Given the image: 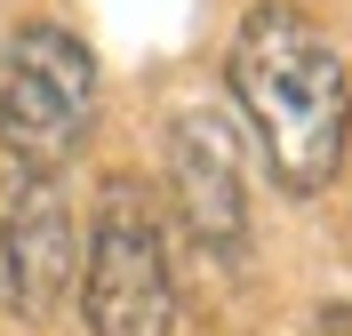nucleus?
I'll return each instance as SVG.
<instances>
[{
  "mask_svg": "<svg viewBox=\"0 0 352 336\" xmlns=\"http://www.w3.org/2000/svg\"><path fill=\"white\" fill-rule=\"evenodd\" d=\"M72 208L48 177H16L0 201V289L24 320L56 313V296L72 289Z\"/></svg>",
  "mask_w": 352,
  "mask_h": 336,
  "instance_id": "obj_5",
  "label": "nucleus"
},
{
  "mask_svg": "<svg viewBox=\"0 0 352 336\" xmlns=\"http://www.w3.org/2000/svg\"><path fill=\"white\" fill-rule=\"evenodd\" d=\"M168 168H176V201L192 240L208 248H241L248 240V184H241V128L224 104H192L168 136Z\"/></svg>",
  "mask_w": 352,
  "mask_h": 336,
  "instance_id": "obj_4",
  "label": "nucleus"
},
{
  "mask_svg": "<svg viewBox=\"0 0 352 336\" xmlns=\"http://www.w3.org/2000/svg\"><path fill=\"white\" fill-rule=\"evenodd\" d=\"M88 112H96V56L65 24H16L8 41V80H0V144L48 177L80 153Z\"/></svg>",
  "mask_w": 352,
  "mask_h": 336,
  "instance_id": "obj_3",
  "label": "nucleus"
},
{
  "mask_svg": "<svg viewBox=\"0 0 352 336\" xmlns=\"http://www.w3.org/2000/svg\"><path fill=\"white\" fill-rule=\"evenodd\" d=\"M232 96L256 120V144L288 192H320L344 168V128H352V89L344 56L305 8L264 0L248 8L232 41Z\"/></svg>",
  "mask_w": 352,
  "mask_h": 336,
  "instance_id": "obj_1",
  "label": "nucleus"
},
{
  "mask_svg": "<svg viewBox=\"0 0 352 336\" xmlns=\"http://www.w3.org/2000/svg\"><path fill=\"white\" fill-rule=\"evenodd\" d=\"M80 320L96 336H168L176 328V280H168V248H160V216L136 177H112L104 201H96Z\"/></svg>",
  "mask_w": 352,
  "mask_h": 336,
  "instance_id": "obj_2",
  "label": "nucleus"
}]
</instances>
